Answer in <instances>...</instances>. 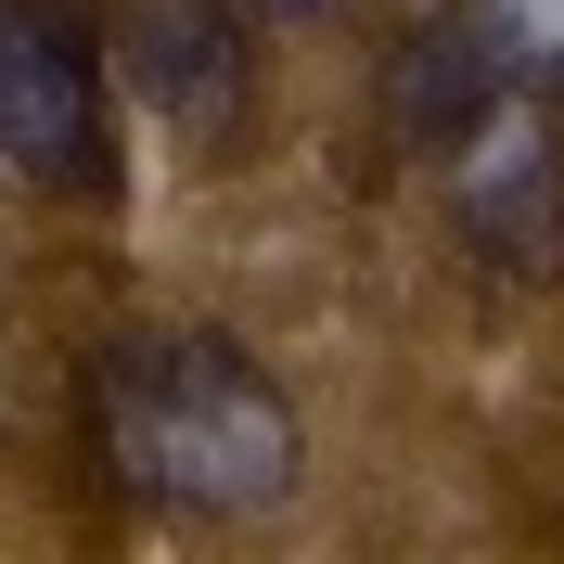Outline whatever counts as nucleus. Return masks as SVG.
<instances>
[{
	"instance_id": "obj_2",
	"label": "nucleus",
	"mask_w": 564,
	"mask_h": 564,
	"mask_svg": "<svg viewBox=\"0 0 564 564\" xmlns=\"http://www.w3.org/2000/svg\"><path fill=\"white\" fill-rule=\"evenodd\" d=\"M0 180L26 193H116L104 65L52 0H0Z\"/></svg>"
},
{
	"instance_id": "obj_7",
	"label": "nucleus",
	"mask_w": 564,
	"mask_h": 564,
	"mask_svg": "<svg viewBox=\"0 0 564 564\" xmlns=\"http://www.w3.org/2000/svg\"><path fill=\"white\" fill-rule=\"evenodd\" d=\"M231 13H245V26H321L334 0H231Z\"/></svg>"
},
{
	"instance_id": "obj_6",
	"label": "nucleus",
	"mask_w": 564,
	"mask_h": 564,
	"mask_svg": "<svg viewBox=\"0 0 564 564\" xmlns=\"http://www.w3.org/2000/svg\"><path fill=\"white\" fill-rule=\"evenodd\" d=\"M449 13L488 39L500 90H539V104L564 90V0H449Z\"/></svg>"
},
{
	"instance_id": "obj_4",
	"label": "nucleus",
	"mask_w": 564,
	"mask_h": 564,
	"mask_svg": "<svg viewBox=\"0 0 564 564\" xmlns=\"http://www.w3.org/2000/svg\"><path fill=\"white\" fill-rule=\"evenodd\" d=\"M116 65H129L141 116H167L193 154H218V141L245 129V13L231 0H129V26H116Z\"/></svg>"
},
{
	"instance_id": "obj_5",
	"label": "nucleus",
	"mask_w": 564,
	"mask_h": 564,
	"mask_svg": "<svg viewBox=\"0 0 564 564\" xmlns=\"http://www.w3.org/2000/svg\"><path fill=\"white\" fill-rule=\"evenodd\" d=\"M488 104H500V65H488V39L462 26V13H436V26H411L386 52V116H398L411 154H449Z\"/></svg>"
},
{
	"instance_id": "obj_1",
	"label": "nucleus",
	"mask_w": 564,
	"mask_h": 564,
	"mask_svg": "<svg viewBox=\"0 0 564 564\" xmlns=\"http://www.w3.org/2000/svg\"><path fill=\"white\" fill-rule=\"evenodd\" d=\"M90 449L129 500L167 513H282L295 500V411L231 334H116L90 359Z\"/></svg>"
},
{
	"instance_id": "obj_3",
	"label": "nucleus",
	"mask_w": 564,
	"mask_h": 564,
	"mask_svg": "<svg viewBox=\"0 0 564 564\" xmlns=\"http://www.w3.org/2000/svg\"><path fill=\"white\" fill-rule=\"evenodd\" d=\"M449 218L513 282H564V129H552L539 90H500L449 141Z\"/></svg>"
}]
</instances>
